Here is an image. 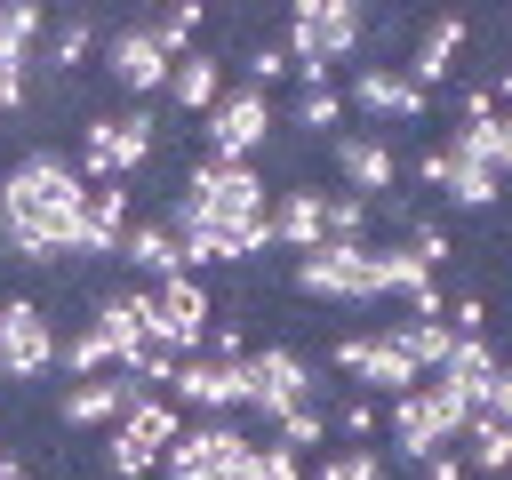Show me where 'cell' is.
Here are the masks:
<instances>
[{
  "label": "cell",
  "instance_id": "cell-3",
  "mask_svg": "<svg viewBox=\"0 0 512 480\" xmlns=\"http://www.w3.org/2000/svg\"><path fill=\"white\" fill-rule=\"evenodd\" d=\"M264 208H272L264 168H232V160H192V168H184L176 216L216 224V232H240V224H264Z\"/></svg>",
  "mask_w": 512,
  "mask_h": 480
},
{
  "label": "cell",
  "instance_id": "cell-30",
  "mask_svg": "<svg viewBox=\"0 0 512 480\" xmlns=\"http://www.w3.org/2000/svg\"><path fill=\"white\" fill-rule=\"evenodd\" d=\"M304 480H392V472H384L376 448H336V456H320V472H304Z\"/></svg>",
  "mask_w": 512,
  "mask_h": 480
},
{
  "label": "cell",
  "instance_id": "cell-17",
  "mask_svg": "<svg viewBox=\"0 0 512 480\" xmlns=\"http://www.w3.org/2000/svg\"><path fill=\"white\" fill-rule=\"evenodd\" d=\"M320 208H328L320 184H288V192H272V208H264V240L288 248V256H312V248H320Z\"/></svg>",
  "mask_w": 512,
  "mask_h": 480
},
{
  "label": "cell",
  "instance_id": "cell-11",
  "mask_svg": "<svg viewBox=\"0 0 512 480\" xmlns=\"http://www.w3.org/2000/svg\"><path fill=\"white\" fill-rule=\"evenodd\" d=\"M328 160H336L344 192H352V200H368V208H384V200H392V184H400V152H392V136H384V128H336V136H328Z\"/></svg>",
  "mask_w": 512,
  "mask_h": 480
},
{
  "label": "cell",
  "instance_id": "cell-20",
  "mask_svg": "<svg viewBox=\"0 0 512 480\" xmlns=\"http://www.w3.org/2000/svg\"><path fill=\"white\" fill-rule=\"evenodd\" d=\"M128 400H144V392H128V376L112 368V376H88V384H64V400H56V416L72 424V432H96V424H120V408Z\"/></svg>",
  "mask_w": 512,
  "mask_h": 480
},
{
  "label": "cell",
  "instance_id": "cell-32",
  "mask_svg": "<svg viewBox=\"0 0 512 480\" xmlns=\"http://www.w3.org/2000/svg\"><path fill=\"white\" fill-rule=\"evenodd\" d=\"M408 248H416V264H424V272H440V264L456 256V240H448V224H424V216H408Z\"/></svg>",
  "mask_w": 512,
  "mask_h": 480
},
{
  "label": "cell",
  "instance_id": "cell-19",
  "mask_svg": "<svg viewBox=\"0 0 512 480\" xmlns=\"http://www.w3.org/2000/svg\"><path fill=\"white\" fill-rule=\"evenodd\" d=\"M128 224H136V192H128V184H88V208H80V256H112Z\"/></svg>",
  "mask_w": 512,
  "mask_h": 480
},
{
  "label": "cell",
  "instance_id": "cell-15",
  "mask_svg": "<svg viewBox=\"0 0 512 480\" xmlns=\"http://www.w3.org/2000/svg\"><path fill=\"white\" fill-rule=\"evenodd\" d=\"M168 64H176V56L152 40V24H112V32H104V72H112V88H128L136 104L168 88Z\"/></svg>",
  "mask_w": 512,
  "mask_h": 480
},
{
  "label": "cell",
  "instance_id": "cell-27",
  "mask_svg": "<svg viewBox=\"0 0 512 480\" xmlns=\"http://www.w3.org/2000/svg\"><path fill=\"white\" fill-rule=\"evenodd\" d=\"M288 128H304V136H336V128H344V88H296Z\"/></svg>",
  "mask_w": 512,
  "mask_h": 480
},
{
  "label": "cell",
  "instance_id": "cell-10",
  "mask_svg": "<svg viewBox=\"0 0 512 480\" xmlns=\"http://www.w3.org/2000/svg\"><path fill=\"white\" fill-rule=\"evenodd\" d=\"M376 416L392 424V464H432V456H448V448H456V432H464V424L440 408V392H432V384H416V392L384 400Z\"/></svg>",
  "mask_w": 512,
  "mask_h": 480
},
{
  "label": "cell",
  "instance_id": "cell-34",
  "mask_svg": "<svg viewBox=\"0 0 512 480\" xmlns=\"http://www.w3.org/2000/svg\"><path fill=\"white\" fill-rule=\"evenodd\" d=\"M328 424H336V432H344L352 448H368V440H376V400H368V392H352V400H344V408H336Z\"/></svg>",
  "mask_w": 512,
  "mask_h": 480
},
{
  "label": "cell",
  "instance_id": "cell-31",
  "mask_svg": "<svg viewBox=\"0 0 512 480\" xmlns=\"http://www.w3.org/2000/svg\"><path fill=\"white\" fill-rule=\"evenodd\" d=\"M240 72H248L240 88H264V96H272V88L288 80V56H280V40H256V48L240 56Z\"/></svg>",
  "mask_w": 512,
  "mask_h": 480
},
{
  "label": "cell",
  "instance_id": "cell-2",
  "mask_svg": "<svg viewBox=\"0 0 512 480\" xmlns=\"http://www.w3.org/2000/svg\"><path fill=\"white\" fill-rule=\"evenodd\" d=\"M360 32H368V16H360L352 0H296L280 56H288V72H296L304 88H336L328 72H336V64L360 48Z\"/></svg>",
  "mask_w": 512,
  "mask_h": 480
},
{
  "label": "cell",
  "instance_id": "cell-24",
  "mask_svg": "<svg viewBox=\"0 0 512 480\" xmlns=\"http://www.w3.org/2000/svg\"><path fill=\"white\" fill-rule=\"evenodd\" d=\"M440 200H456L464 216H480V208L496 200V168H472V160H456V152L440 144Z\"/></svg>",
  "mask_w": 512,
  "mask_h": 480
},
{
  "label": "cell",
  "instance_id": "cell-33",
  "mask_svg": "<svg viewBox=\"0 0 512 480\" xmlns=\"http://www.w3.org/2000/svg\"><path fill=\"white\" fill-rule=\"evenodd\" d=\"M152 40H160L168 56H184V48L200 40V8H168V16H152Z\"/></svg>",
  "mask_w": 512,
  "mask_h": 480
},
{
  "label": "cell",
  "instance_id": "cell-22",
  "mask_svg": "<svg viewBox=\"0 0 512 480\" xmlns=\"http://www.w3.org/2000/svg\"><path fill=\"white\" fill-rule=\"evenodd\" d=\"M456 56H464V16H432V24H424V40L408 48V64H400V72L432 96V88L456 72Z\"/></svg>",
  "mask_w": 512,
  "mask_h": 480
},
{
  "label": "cell",
  "instance_id": "cell-14",
  "mask_svg": "<svg viewBox=\"0 0 512 480\" xmlns=\"http://www.w3.org/2000/svg\"><path fill=\"white\" fill-rule=\"evenodd\" d=\"M240 448H248L240 424H224V416H184V432H176L168 456H160V480H216Z\"/></svg>",
  "mask_w": 512,
  "mask_h": 480
},
{
  "label": "cell",
  "instance_id": "cell-23",
  "mask_svg": "<svg viewBox=\"0 0 512 480\" xmlns=\"http://www.w3.org/2000/svg\"><path fill=\"white\" fill-rule=\"evenodd\" d=\"M448 152H456V160H472V168H504V152H512L504 112H472V120L448 136Z\"/></svg>",
  "mask_w": 512,
  "mask_h": 480
},
{
  "label": "cell",
  "instance_id": "cell-18",
  "mask_svg": "<svg viewBox=\"0 0 512 480\" xmlns=\"http://www.w3.org/2000/svg\"><path fill=\"white\" fill-rule=\"evenodd\" d=\"M160 96H168L184 120H200V112L224 96V56H216V48H184V56L168 64V88H160Z\"/></svg>",
  "mask_w": 512,
  "mask_h": 480
},
{
  "label": "cell",
  "instance_id": "cell-21",
  "mask_svg": "<svg viewBox=\"0 0 512 480\" xmlns=\"http://www.w3.org/2000/svg\"><path fill=\"white\" fill-rule=\"evenodd\" d=\"M112 264H128V272H136V288H160V280L176 272V240H168V224H160V216H136V224L120 232Z\"/></svg>",
  "mask_w": 512,
  "mask_h": 480
},
{
  "label": "cell",
  "instance_id": "cell-38",
  "mask_svg": "<svg viewBox=\"0 0 512 480\" xmlns=\"http://www.w3.org/2000/svg\"><path fill=\"white\" fill-rule=\"evenodd\" d=\"M0 480H32V472H24V456H8V448H0Z\"/></svg>",
  "mask_w": 512,
  "mask_h": 480
},
{
  "label": "cell",
  "instance_id": "cell-13",
  "mask_svg": "<svg viewBox=\"0 0 512 480\" xmlns=\"http://www.w3.org/2000/svg\"><path fill=\"white\" fill-rule=\"evenodd\" d=\"M168 400L184 408V416H240L248 408V368L240 360H208V352H192V360H176V376H168Z\"/></svg>",
  "mask_w": 512,
  "mask_h": 480
},
{
  "label": "cell",
  "instance_id": "cell-9",
  "mask_svg": "<svg viewBox=\"0 0 512 480\" xmlns=\"http://www.w3.org/2000/svg\"><path fill=\"white\" fill-rule=\"evenodd\" d=\"M208 320H216V296H208V280H192V272H168V280L152 288V328H144V344H160V352L192 360V352L208 344Z\"/></svg>",
  "mask_w": 512,
  "mask_h": 480
},
{
  "label": "cell",
  "instance_id": "cell-37",
  "mask_svg": "<svg viewBox=\"0 0 512 480\" xmlns=\"http://www.w3.org/2000/svg\"><path fill=\"white\" fill-rule=\"evenodd\" d=\"M416 472H424V480H464V464H456V448H448V456H432V464H416Z\"/></svg>",
  "mask_w": 512,
  "mask_h": 480
},
{
  "label": "cell",
  "instance_id": "cell-28",
  "mask_svg": "<svg viewBox=\"0 0 512 480\" xmlns=\"http://www.w3.org/2000/svg\"><path fill=\"white\" fill-rule=\"evenodd\" d=\"M424 280H440V272H424L408 240H384V248H376V288H384V296H416Z\"/></svg>",
  "mask_w": 512,
  "mask_h": 480
},
{
  "label": "cell",
  "instance_id": "cell-4",
  "mask_svg": "<svg viewBox=\"0 0 512 480\" xmlns=\"http://www.w3.org/2000/svg\"><path fill=\"white\" fill-rule=\"evenodd\" d=\"M272 128H280V112H272V96L264 88H224L208 112H200V160H232V168H256V152L272 144Z\"/></svg>",
  "mask_w": 512,
  "mask_h": 480
},
{
  "label": "cell",
  "instance_id": "cell-1",
  "mask_svg": "<svg viewBox=\"0 0 512 480\" xmlns=\"http://www.w3.org/2000/svg\"><path fill=\"white\" fill-rule=\"evenodd\" d=\"M80 208H88V176L64 152H16L0 168V248L24 264H64L80 256Z\"/></svg>",
  "mask_w": 512,
  "mask_h": 480
},
{
  "label": "cell",
  "instance_id": "cell-5",
  "mask_svg": "<svg viewBox=\"0 0 512 480\" xmlns=\"http://www.w3.org/2000/svg\"><path fill=\"white\" fill-rule=\"evenodd\" d=\"M176 432H184V408H176L168 392L128 400L120 424H112V440H104V472H112V480H144V472H160V456H168Z\"/></svg>",
  "mask_w": 512,
  "mask_h": 480
},
{
  "label": "cell",
  "instance_id": "cell-26",
  "mask_svg": "<svg viewBox=\"0 0 512 480\" xmlns=\"http://www.w3.org/2000/svg\"><path fill=\"white\" fill-rule=\"evenodd\" d=\"M392 336H400V352L416 360V376H432V368L448 360V344H456L448 320H392Z\"/></svg>",
  "mask_w": 512,
  "mask_h": 480
},
{
  "label": "cell",
  "instance_id": "cell-8",
  "mask_svg": "<svg viewBox=\"0 0 512 480\" xmlns=\"http://www.w3.org/2000/svg\"><path fill=\"white\" fill-rule=\"evenodd\" d=\"M296 288L320 296V304H384V288H376V240H360V248L320 240L312 256H296Z\"/></svg>",
  "mask_w": 512,
  "mask_h": 480
},
{
  "label": "cell",
  "instance_id": "cell-35",
  "mask_svg": "<svg viewBox=\"0 0 512 480\" xmlns=\"http://www.w3.org/2000/svg\"><path fill=\"white\" fill-rule=\"evenodd\" d=\"M256 480H304V456H288L280 440H256Z\"/></svg>",
  "mask_w": 512,
  "mask_h": 480
},
{
  "label": "cell",
  "instance_id": "cell-16",
  "mask_svg": "<svg viewBox=\"0 0 512 480\" xmlns=\"http://www.w3.org/2000/svg\"><path fill=\"white\" fill-rule=\"evenodd\" d=\"M352 104H360L368 120H384V128H392V120H424V112H432V96H424V88H416L400 64H360V72H352L344 112H352Z\"/></svg>",
  "mask_w": 512,
  "mask_h": 480
},
{
  "label": "cell",
  "instance_id": "cell-6",
  "mask_svg": "<svg viewBox=\"0 0 512 480\" xmlns=\"http://www.w3.org/2000/svg\"><path fill=\"white\" fill-rule=\"evenodd\" d=\"M328 368H336L344 384H360L368 400H400V392H416V384H424V376H416V360L400 352L392 320H384V328H352V336H336Z\"/></svg>",
  "mask_w": 512,
  "mask_h": 480
},
{
  "label": "cell",
  "instance_id": "cell-36",
  "mask_svg": "<svg viewBox=\"0 0 512 480\" xmlns=\"http://www.w3.org/2000/svg\"><path fill=\"white\" fill-rule=\"evenodd\" d=\"M440 320H448L456 336H480V328H488V304H480V296H456V304H448Z\"/></svg>",
  "mask_w": 512,
  "mask_h": 480
},
{
  "label": "cell",
  "instance_id": "cell-25",
  "mask_svg": "<svg viewBox=\"0 0 512 480\" xmlns=\"http://www.w3.org/2000/svg\"><path fill=\"white\" fill-rule=\"evenodd\" d=\"M96 40H104V32H96L88 16H64V24H48V56H40V64L72 80V72H80V64L96 56Z\"/></svg>",
  "mask_w": 512,
  "mask_h": 480
},
{
  "label": "cell",
  "instance_id": "cell-12",
  "mask_svg": "<svg viewBox=\"0 0 512 480\" xmlns=\"http://www.w3.org/2000/svg\"><path fill=\"white\" fill-rule=\"evenodd\" d=\"M56 368V328L32 296H0V384H40Z\"/></svg>",
  "mask_w": 512,
  "mask_h": 480
},
{
  "label": "cell",
  "instance_id": "cell-29",
  "mask_svg": "<svg viewBox=\"0 0 512 480\" xmlns=\"http://www.w3.org/2000/svg\"><path fill=\"white\" fill-rule=\"evenodd\" d=\"M272 440H280L288 456H304V448H320V440H328V392H320V400H304V408H288V416L272 424Z\"/></svg>",
  "mask_w": 512,
  "mask_h": 480
},
{
  "label": "cell",
  "instance_id": "cell-7",
  "mask_svg": "<svg viewBox=\"0 0 512 480\" xmlns=\"http://www.w3.org/2000/svg\"><path fill=\"white\" fill-rule=\"evenodd\" d=\"M248 416H264V424H280L288 408H304V400H320L328 392V376L296 352V344H248Z\"/></svg>",
  "mask_w": 512,
  "mask_h": 480
}]
</instances>
